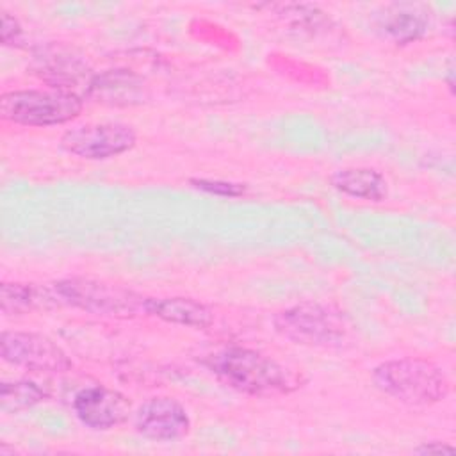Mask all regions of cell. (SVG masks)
I'll return each instance as SVG.
<instances>
[{"label":"cell","mask_w":456,"mask_h":456,"mask_svg":"<svg viewBox=\"0 0 456 456\" xmlns=\"http://www.w3.org/2000/svg\"><path fill=\"white\" fill-rule=\"evenodd\" d=\"M48 397L46 388L30 379L4 381L0 387V408L5 413L27 410Z\"/></svg>","instance_id":"cell-17"},{"label":"cell","mask_w":456,"mask_h":456,"mask_svg":"<svg viewBox=\"0 0 456 456\" xmlns=\"http://www.w3.org/2000/svg\"><path fill=\"white\" fill-rule=\"evenodd\" d=\"M52 290L59 303L93 315L126 319L144 314L146 297L118 283L75 276L55 281Z\"/></svg>","instance_id":"cell-3"},{"label":"cell","mask_w":456,"mask_h":456,"mask_svg":"<svg viewBox=\"0 0 456 456\" xmlns=\"http://www.w3.org/2000/svg\"><path fill=\"white\" fill-rule=\"evenodd\" d=\"M374 385L387 395L410 406H429L449 394L445 372L424 358H395L372 370Z\"/></svg>","instance_id":"cell-2"},{"label":"cell","mask_w":456,"mask_h":456,"mask_svg":"<svg viewBox=\"0 0 456 456\" xmlns=\"http://www.w3.org/2000/svg\"><path fill=\"white\" fill-rule=\"evenodd\" d=\"M0 354L11 365L37 372H66L71 369V360L52 338L32 331H4Z\"/></svg>","instance_id":"cell-8"},{"label":"cell","mask_w":456,"mask_h":456,"mask_svg":"<svg viewBox=\"0 0 456 456\" xmlns=\"http://www.w3.org/2000/svg\"><path fill=\"white\" fill-rule=\"evenodd\" d=\"M203 365L226 387L249 395L289 394L299 387L296 376L276 360L248 347H224L208 354Z\"/></svg>","instance_id":"cell-1"},{"label":"cell","mask_w":456,"mask_h":456,"mask_svg":"<svg viewBox=\"0 0 456 456\" xmlns=\"http://www.w3.org/2000/svg\"><path fill=\"white\" fill-rule=\"evenodd\" d=\"M82 109V96L59 89H18L0 98L2 118L23 126L64 125L78 118Z\"/></svg>","instance_id":"cell-4"},{"label":"cell","mask_w":456,"mask_h":456,"mask_svg":"<svg viewBox=\"0 0 456 456\" xmlns=\"http://www.w3.org/2000/svg\"><path fill=\"white\" fill-rule=\"evenodd\" d=\"M267 7L273 11V14H278L285 25L299 34L319 36L328 32L333 25L326 12L310 4H273Z\"/></svg>","instance_id":"cell-16"},{"label":"cell","mask_w":456,"mask_h":456,"mask_svg":"<svg viewBox=\"0 0 456 456\" xmlns=\"http://www.w3.org/2000/svg\"><path fill=\"white\" fill-rule=\"evenodd\" d=\"M52 299H57L53 290L36 287L34 283H2L0 306L5 315H23L36 308L46 306Z\"/></svg>","instance_id":"cell-15"},{"label":"cell","mask_w":456,"mask_h":456,"mask_svg":"<svg viewBox=\"0 0 456 456\" xmlns=\"http://www.w3.org/2000/svg\"><path fill=\"white\" fill-rule=\"evenodd\" d=\"M30 69L50 89L89 96L94 73L87 61L73 48L62 43H48L37 46L32 53Z\"/></svg>","instance_id":"cell-6"},{"label":"cell","mask_w":456,"mask_h":456,"mask_svg":"<svg viewBox=\"0 0 456 456\" xmlns=\"http://www.w3.org/2000/svg\"><path fill=\"white\" fill-rule=\"evenodd\" d=\"M144 314L159 317L171 324H180L194 330H205L212 324V310L192 297H146Z\"/></svg>","instance_id":"cell-12"},{"label":"cell","mask_w":456,"mask_h":456,"mask_svg":"<svg viewBox=\"0 0 456 456\" xmlns=\"http://www.w3.org/2000/svg\"><path fill=\"white\" fill-rule=\"evenodd\" d=\"M77 419L89 429L107 431L123 424L130 415V401L114 388L86 387L73 397Z\"/></svg>","instance_id":"cell-9"},{"label":"cell","mask_w":456,"mask_h":456,"mask_svg":"<svg viewBox=\"0 0 456 456\" xmlns=\"http://www.w3.org/2000/svg\"><path fill=\"white\" fill-rule=\"evenodd\" d=\"M137 135L134 128L119 121L87 123L66 130L61 135V148L87 160H105L134 148Z\"/></svg>","instance_id":"cell-7"},{"label":"cell","mask_w":456,"mask_h":456,"mask_svg":"<svg viewBox=\"0 0 456 456\" xmlns=\"http://www.w3.org/2000/svg\"><path fill=\"white\" fill-rule=\"evenodd\" d=\"M134 426L137 433L150 440L171 442L189 433L191 419L176 399L159 395L144 401L137 408Z\"/></svg>","instance_id":"cell-10"},{"label":"cell","mask_w":456,"mask_h":456,"mask_svg":"<svg viewBox=\"0 0 456 456\" xmlns=\"http://www.w3.org/2000/svg\"><path fill=\"white\" fill-rule=\"evenodd\" d=\"M89 96L110 105H132L142 98V80L130 71L110 69L94 77Z\"/></svg>","instance_id":"cell-14"},{"label":"cell","mask_w":456,"mask_h":456,"mask_svg":"<svg viewBox=\"0 0 456 456\" xmlns=\"http://www.w3.org/2000/svg\"><path fill=\"white\" fill-rule=\"evenodd\" d=\"M431 23L428 9L420 4H392L376 16L378 32L395 45L420 39Z\"/></svg>","instance_id":"cell-11"},{"label":"cell","mask_w":456,"mask_h":456,"mask_svg":"<svg viewBox=\"0 0 456 456\" xmlns=\"http://www.w3.org/2000/svg\"><path fill=\"white\" fill-rule=\"evenodd\" d=\"M330 183L338 192L365 200V201H383L388 196L387 178L374 167H342L330 175Z\"/></svg>","instance_id":"cell-13"},{"label":"cell","mask_w":456,"mask_h":456,"mask_svg":"<svg viewBox=\"0 0 456 456\" xmlns=\"http://www.w3.org/2000/svg\"><path fill=\"white\" fill-rule=\"evenodd\" d=\"M0 39H2L4 46H20L23 43V28H21L20 21L5 11L2 12Z\"/></svg>","instance_id":"cell-19"},{"label":"cell","mask_w":456,"mask_h":456,"mask_svg":"<svg viewBox=\"0 0 456 456\" xmlns=\"http://www.w3.org/2000/svg\"><path fill=\"white\" fill-rule=\"evenodd\" d=\"M413 451L419 454H454V447L445 442H424Z\"/></svg>","instance_id":"cell-20"},{"label":"cell","mask_w":456,"mask_h":456,"mask_svg":"<svg viewBox=\"0 0 456 456\" xmlns=\"http://www.w3.org/2000/svg\"><path fill=\"white\" fill-rule=\"evenodd\" d=\"M192 187L214 194V196H223V198H237L246 192L244 183L237 182H226V180H210V178H191L189 180Z\"/></svg>","instance_id":"cell-18"},{"label":"cell","mask_w":456,"mask_h":456,"mask_svg":"<svg viewBox=\"0 0 456 456\" xmlns=\"http://www.w3.org/2000/svg\"><path fill=\"white\" fill-rule=\"evenodd\" d=\"M273 324L281 337L310 347H335L347 335L344 314L319 303H301L285 308L274 314Z\"/></svg>","instance_id":"cell-5"}]
</instances>
